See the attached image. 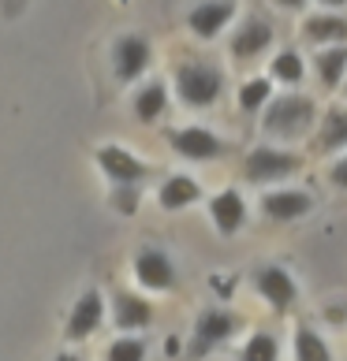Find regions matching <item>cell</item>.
<instances>
[{"mask_svg": "<svg viewBox=\"0 0 347 361\" xmlns=\"http://www.w3.org/2000/svg\"><path fill=\"white\" fill-rule=\"evenodd\" d=\"M322 123L317 101L306 93H276L269 101V109L261 112V135L269 142H302L306 135H314Z\"/></svg>", "mask_w": 347, "mask_h": 361, "instance_id": "6da1fadb", "label": "cell"}, {"mask_svg": "<svg viewBox=\"0 0 347 361\" xmlns=\"http://www.w3.org/2000/svg\"><path fill=\"white\" fill-rule=\"evenodd\" d=\"M302 37L317 49L347 45V16L343 11H314L302 19Z\"/></svg>", "mask_w": 347, "mask_h": 361, "instance_id": "2e32d148", "label": "cell"}, {"mask_svg": "<svg viewBox=\"0 0 347 361\" xmlns=\"http://www.w3.org/2000/svg\"><path fill=\"white\" fill-rule=\"evenodd\" d=\"M314 71L325 90H343L347 82V45H329L314 52Z\"/></svg>", "mask_w": 347, "mask_h": 361, "instance_id": "d6986e66", "label": "cell"}, {"mask_svg": "<svg viewBox=\"0 0 347 361\" xmlns=\"http://www.w3.org/2000/svg\"><path fill=\"white\" fill-rule=\"evenodd\" d=\"M101 324H105V294L101 290H83L78 302L71 305V313H68L64 336H68V343H86Z\"/></svg>", "mask_w": 347, "mask_h": 361, "instance_id": "8fae6325", "label": "cell"}, {"mask_svg": "<svg viewBox=\"0 0 347 361\" xmlns=\"http://www.w3.org/2000/svg\"><path fill=\"white\" fill-rule=\"evenodd\" d=\"M280 8H288V11H299V8H306V0H276Z\"/></svg>", "mask_w": 347, "mask_h": 361, "instance_id": "f1b7e54d", "label": "cell"}, {"mask_svg": "<svg viewBox=\"0 0 347 361\" xmlns=\"http://www.w3.org/2000/svg\"><path fill=\"white\" fill-rule=\"evenodd\" d=\"M261 212L276 224H291V220H302L314 212V194L310 190H295V186H276V190H265L261 194Z\"/></svg>", "mask_w": 347, "mask_h": 361, "instance_id": "30bf717a", "label": "cell"}, {"mask_svg": "<svg viewBox=\"0 0 347 361\" xmlns=\"http://www.w3.org/2000/svg\"><path fill=\"white\" fill-rule=\"evenodd\" d=\"M224 93V71L209 60H187L176 68V97L187 109H213Z\"/></svg>", "mask_w": 347, "mask_h": 361, "instance_id": "7a4b0ae2", "label": "cell"}, {"mask_svg": "<svg viewBox=\"0 0 347 361\" xmlns=\"http://www.w3.org/2000/svg\"><path fill=\"white\" fill-rule=\"evenodd\" d=\"M98 168L109 176L112 186H139L146 176H150V164L139 160L131 149H124V145H116V142L98 149Z\"/></svg>", "mask_w": 347, "mask_h": 361, "instance_id": "9c48e42d", "label": "cell"}, {"mask_svg": "<svg viewBox=\"0 0 347 361\" xmlns=\"http://www.w3.org/2000/svg\"><path fill=\"white\" fill-rule=\"evenodd\" d=\"M269 78L280 86H299L306 78V60L299 56L295 49H280L276 56L269 60Z\"/></svg>", "mask_w": 347, "mask_h": 361, "instance_id": "603a6c76", "label": "cell"}, {"mask_svg": "<svg viewBox=\"0 0 347 361\" xmlns=\"http://www.w3.org/2000/svg\"><path fill=\"white\" fill-rule=\"evenodd\" d=\"M235 19V0H202V4L191 8V16H187V26H191L194 37H202V42H213L217 34H224Z\"/></svg>", "mask_w": 347, "mask_h": 361, "instance_id": "4fadbf2b", "label": "cell"}, {"mask_svg": "<svg viewBox=\"0 0 347 361\" xmlns=\"http://www.w3.org/2000/svg\"><path fill=\"white\" fill-rule=\"evenodd\" d=\"M343 97H347V82H343Z\"/></svg>", "mask_w": 347, "mask_h": 361, "instance_id": "4dcf8cb0", "label": "cell"}, {"mask_svg": "<svg viewBox=\"0 0 347 361\" xmlns=\"http://www.w3.org/2000/svg\"><path fill=\"white\" fill-rule=\"evenodd\" d=\"M306 157L284 149V145H254L243 157V179L254 186H269V183H284L295 171H302Z\"/></svg>", "mask_w": 347, "mask_h": 361, "instance_id": "3957f363", "label": "cell"}, {"mask_svg": "<svg viewBox=\"0 0 347 361\" xmlns=\"http://www.w3.org/2000/svg\"><path fill=\"white\" fill-rule=\"evenodd\" d=\"M291 357L295 361H332V350H329V343L322 339V331L299 324L295 336H291Z\"/></svg>", "mask_w": 347, "mask_h": 361, "instance_id": "7402d4cb", "label": "cell"}, {"mask_svg": "<svg viewBox=\"0 0 347 361\" xmlns=\"http://www.w3.org/2000/svg\"><path fill=\"white\" fill-rule=\"evenodd\" d=\"M254 290L276 313H288L299 302V283L284 264H261V269H254Z\"/></svg>", "mask_w": 347, "mask_h": 361, "instance_id": "8992f818", "label": "cell"}, {"mask_svg": "<svg viewBox=\"0 0 347 361\" xmlns=\"http://www.w3.org/2000/svg\"><path fill=\"white\" fill-rule=\"evenodd\" d=\"M157 202H161L165 212H180L202 202V186H198L194 176H168L161 186H157Z\"/></svg>", "mask_w": 347, "mask_h": 361, "instance_id": "ac0fdd59", "label": "cell"}, {"mask_svg": "<svg viewBox=\"0 0 347 361\" xmlns=\"http://www.w3.org/2000/svg\"><path fill=\"white\" fill-rule=\"evenodd\" d=\"M325 179H329V186H332V190H347V153L332 160V164H329V171H325Z\"/></svg>", "mask_w": 347, "mask_h": 361, "instance_id": "4316f807", "label": "cell"}, {"mask_svg": "<svg viewBox=\"0 0 347 361\" xmlns=\"http://www.w3.org/2000/svg\"><path fill=\"white\" fill-rule=\"evenodd\" d=\"M105 361H146V343L139 336H119L116 343H109Z\"/></svg>", "mask_w": 347, "mask_h": 361, "instance_id": "d4e9b609", "label": "cell"}, {"mask_svg": "<svg viewBox=\"0 0 347 361\" xmlns=\"http://www.w3.org/2000/svg\"><path fill=\"white\" fill-rule=\"evenodd\" d=\"M112 209L124 212V216H135L139 212V186H112Z\"/></svg>", "mask_w": 347, "mask_h": 361, "instance_id": "484cf974", "label": "cell"}, {"mask_svg": "<svg viewBox=\"0 0 347 361\" xmlns=\"http://www.w3.org/2000/svg\"><path fill=\"white\" fill-rule=\"evenodd\" d=\"M317 4H322L325 11H343V8H347V0H317Z\"/></svg>", "mask_w": 347, "mask_h": 361, "instance_id": "83f0119b", "label": "cell"}, {"mask_svg": "<svg viewBox=\"0 0 347 361\" xmlns=\"http://www.w3.org/2000/svg\"><path fill=\"white\" fill-rule=\"evenodd\" d=\"M52 361H83V357H78V354H57Z\"/></svg>", "mask_w": 347, "mask_h": 361, "instance_id": "f546056e", "label": "cell"}, {"mask_svg": "<svg viewBox=\"0 0 347 361\" xmlns=\"http://www.w3.org/2000/svg\"><path fill=\"white\" fill-rule=\"evenodd\" d=\"M273 37H276V30H273V23H269V19L247 16L243 23L235 26V34H232L228 49H232V56H235V60H258L261 52H269Z\"/></svg>", "mask_w": 347, "mask_h": 361, "instance_id": "7c38bea8", "label": "cell"}, {"mask_svg": "<svg viewBox=\"0 0 347 361\" xmlns=\"http://www.w3.org/2000/svg\"><path fill=\"white\" fill-rule=\"evenodd\" d=\"M209 220H213V227H217L224 238L239 235V231H243V224H247V197L239 194L235 186L213 194L209 197Z\"/></svg>", "mask_w": 347, "mask_h": 361, "instance_id": "9a60e30c", "label": "cell"}, {"mask_svg": "<svg viewBox=\"0 0 347 361\" xmlns=\"http://www.w3.org/2000/svg\"><path fill=\"white\" fill-rule=\"evenodd\" d=\"M314 153H347V104H329L314 130Z\"/></svg>", "mask_w": 347, "mask_h": 361, "instance_id": "e0dca14e", "label": "cell"}, {"mask_svg": "<svg viewBox=\"0 0 347 361\" xmlns=\"http://www.w3.org/2000/svg\"><path fill=\"white\" fill-rule=\"evenodd\" d=\"M150 60H153V45L146 42L142 34H124V37H116V45H112V71L119 82H139V78L146 75V68H150Z\"/></svg>", "mask_w": 347, "mask_h": 361, "instance_id": "ba28073f", "label": "cell"}, {"mask_svg": "<svg viewBox=\"0 0 347 361\" xmlns=\"http://www.w3.org/2000/svg\"><path fill=\"white\" fill-rule=\"evenodd\" d=\"M131 272H135L139 287L150 290V294H165V290L176 287V264H172V257L157 246L139 250L135 261H131Z\"/></svg>", "mask_w": 347, "mask_h": 361, "instance_id": "52a82bcc", "label": "cell"}, {"mask_svg": "<svg viewBox=\"0 0 347 361\" xmlns=\"http://www.w3.org/2000/svg\"><path fill=\"white\" fill-rule=\"evenodd\" d=\"M168 145H172V153L183 157V160H194V164H209V160H220V157H228L232 145L224 142L220 135H213L209 127H176V130H168Z\"/></svg>", "mask_w": 347, "mask_h": 361, "instance_id": "5b68a950", "label": "cell"}, {"mask_svg": "<svg viewBox=\"0 0 347 361\" xmlns=\"http://www.w3.org/2000/svg\"><path fill=\"white\" fill-rule=\"evenodd\" d=\"M131 109H135V119H139V123H157V119L168 112V86L161 82V78L146 82V86L135 93Z\"/></svg>", "mask_w": 347, "mask_h": 361, "instance_id": "ffe728a7", "label": "cell"}, {"mask_svg": "<svg viewBox=\"0 0 347 361\" xmlns=\"http://www.w3.org/2000/svg\"><path fill=\"white\" fill-rule=\"evenodd\" d=\"M112 324L124 331V336L150 328L153 324V302L135 294V290H116L112 294Z\"/></svg>", "mask_w": 347, "mask_h": 361, "instance_id": "5bb4252c", "label": "cell"}, {"mask_svg": "<svg viewBox=\"0 0 347 361\" xmlns=\"http://www.w3.org/2000/svg\"><path fill=\"white\" fill-rule=\"evenodd\" d=\"M239 361H280V339L273 331H254L239 346Z\"/></svg>", "mask_w": 347, "mask_h": 361, "instance_id": "cb8c5ba5", "label": "cell"}, {"mask_svg": "<svg viewBox=\"0 0 347 361\" xmlns=\"http://www.w3.org/2000/svg\"><path fill=\"white\" fill-rule=\"evenodd\" d=\"M239 331V317L228 313V310H202L194 320V331H191V343H187V354L191 357H206L213 354L217 346H224L232 336Z\"/></svg>", "mask_w": 347, "mask_h": 361, "instance_id": "277c9868", "label": "cell"}, {"mask_svg": "<svg viewBox=\"0 0 347 361\" xmlns=\"http://www.w3.org/2000/svg\"><path fill=\"white\" fill-rule=\"evenodd\" d=\"M273 97H276V93H273V78H269V75H258V78H247V82L239 86L235 104H239L243 112L254 116V112H265V109H269Z\"/></svg>", "mask_w": 347, "mask_h": 361, "instance_id": "44dd1931", "label": "cell"}]
</instances>
